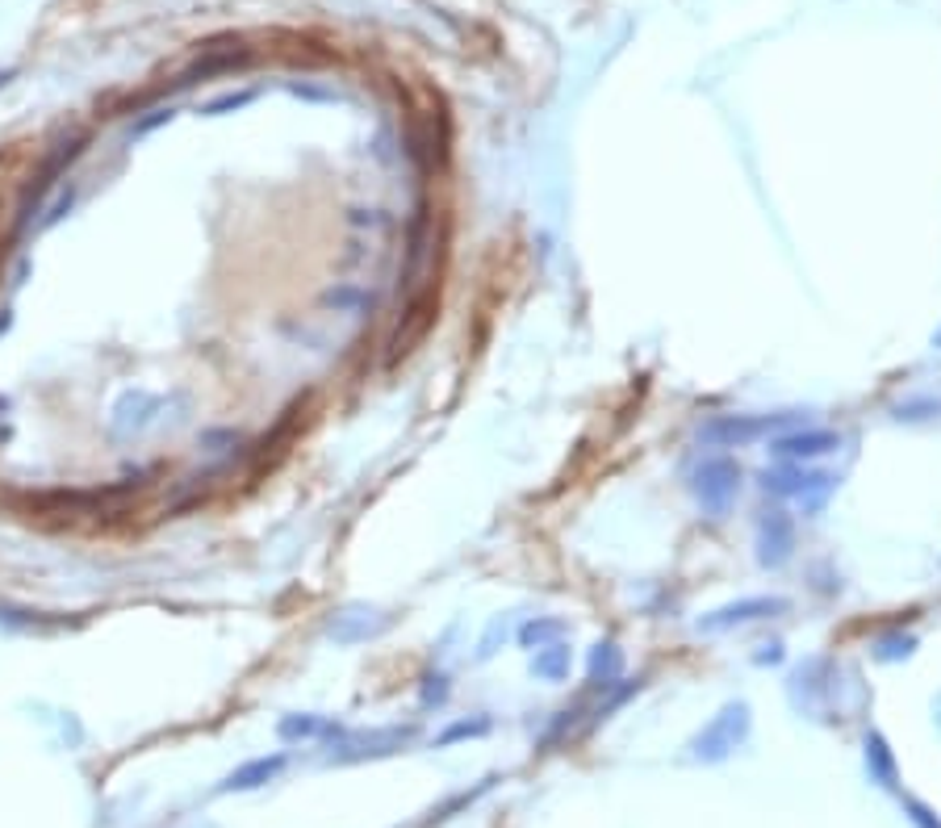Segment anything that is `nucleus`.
<instances>
[{
  "label": "nucleus",
  "instance_id": "393cba45",
  "mask_svg": "<svg viewBox=\"0 0 941 828\" xmlns=\"http://www.w3.org/2000/svg\"><path fill=\"white\" fill-rule=\"evenodd\" d=\"M13 76H17L13 67H0V88H9V84H13Z\"/></svg>",
  "mask_w": 941,
  "mask_h": 828
},
{
  "label": "nucleus",
  "instance_id": "f3484780",
  "mask_svg": "<svg viewBox=\"0 0 941 828\" xmlns=\"http://www.w3.org/2000/svg\"><path fill=\"white\" fill-rule=\"evenodd\" d=\"M76 197H81V188H76V181L67 188H59V197H54L51 206H47V214L38 218V231H51V226H59L63 218L76 210Z\"/></svg>",
  "mask_w": 941,
  "mask_h": 828
},
{
  "label": "nucleus",
  "instance_id": "f03ea898",
  "mask_svg": "<svg viewBox=\"0 0 941 828\" xmlns=\"http://www.w3.org/2000/svg\"><path fill=\"white\" fill-rule=\"evenodd\" d=\"M762 494H770V498H791V503H800L804 515H820L825 503L837 494V485L841 478L837 473H825V469H812V465H791V460H779L775 469H766L762 478Z\"/></svg>",
  "mask_w": 941,
  "mask_h": 828
},
{
  "label": "nucleus",
  "instance_id": "39448f33",
  "mask_svg": "<svg viewBox=\"0 0 941 828\" xmlns=\"http://www.w3.org/2000/svg\"><path fill=\"white\" fill-rule=\"evenodd\" d=\"M168 410V398L163 394H151V390H126L117 394V401L109 406V431L113 440H138L156 428Z\"/></svg>",
  "mask_w": 941,
  "mask_h": 828
},
{
  "label": "nucleus",
  "instance_id": "423d86ee",
  "mask_svg": "<svg viewBox=\"0 0 941 828\" xmlns=\"http://www.w3.org/2000/svg\"><path fill=\"white\" fill-rule=\"evenodd\" d=\"M745 737H750V703L736 699V703H725V707L711 716V724L695 737L691 749H695V757H703V762H720V757H728Z\"/></svg>",
  "mask_w": 941,
  "mask_h": 828
},
{
  "label": "nucleus",
  "instance_id": "412c9836",
  "mask_svg": "<svg viewBox=\"0 0 941 828\" xmlns=\"http://www.w3.org/2000/svg\"><path fill=\"white\" fill-rule=\"evenodd\" d=\"M866 766H875L883 778H891V753L883 745V737H875V732L866 737Z\"/></svg>",
  "mask_w": 941,
  "mask_h": 828
},
{
  "label": "nucleus",
  "instance_id": "2eb2a0df",
  "mask_svg": "<svg viewBox=\"0 0 941 828\" xmlns=\"http://www.w3.org/2000/svg\"><path fill=\"white\" fill-rule=\"evenodd\" d=\"M565 632H569L565 619H557V615L548 619V615H544V619H528V623H519V644L536 653V648H544V644L565 641Z\"/></svg>",
  "mask_w": 941,
  "mask_h": 828
},
{
  "label": "nucleus",
  "instance_id": "aec40b11",
  "mask_svg": "<svg viewBox=\"0 0 941 828\" xmlns=\"http://www.w3.org/2000/svg\"><path fill=\"white\" fill-rule=\"evenodd\" d=\"M507 632H511V619L507 615H498V619H490V628H485V637L478 641V657H490L498 641H507Z\"/></svg>",
  "mask_w": 941,
  "mask_h": 828
},
{
  "label": "nucleus",
  "instance_id": "b1692460",
  "mask_svg": "<svg viewBox=\"0 0 941 828\" xmlns=\"http://www.w3.org/2000/svg\"><path fill=\"white\" fill-rule=\"evenodd\" d=\"M753 662H757V666H779V662H782V641L762 644V653H753Z\"/></svg>",
  "mask_w": 941,
  "mask_h": 828
},
{
  "label": "nucleus",
  "instance_id": "f257e3e1",
  "mask_svg": "<svg viewBox=\"0 0 941 828\" xmlns=\"http://www.w3.org/2000/svg\"><path fill=\"white\" fill-rule=\"evenodd\" d=\"M741 485H745V469L741 460L728 453H711L695 460V469L686 473V490L691 498L699 503V510L707 519H725L728 510L736 507L741 498Z\"/></svg>",
  "mask_w": 941,
  "mask_h": 828
},
{
  "label": "nucleus",
  "instance_id": "0eeeda50",
  "mask_svg": "<svg viewBox=\"0 0 941 828\" xmlns=\"http://www.w3.org/2000/svg\"><path fill=\"white\" fill-rule=\"evenodd\" d=\"M753 548H757L762 569H782L795 557V519L782 507H766L757 515V528H753Z\"/></svg>",
  "mask_w": 941,
  "mask_h": 828
},
{
  "label": "nucleus",
  "instance_id": "4468645a",
  "mask_svg": "<svg viewBox=\"0 0 941 828\" xmlns=\"http://www.w3.org/2000/svg\"><path fill=\"white\" fill-rule=\"evenodd\" d=\"M569 669H573V653H569L565 641L544 644V648H536V657H532V673H536L540 682H561V678H569Z\"/></svg>",
  "mask_w": 941,
  "mask_h": 828
},
{
  "label": "nucleus",
  "instance_id": "1a4fd4ad",
  "mask_svg": "<svg viewBox=\"0 0 941 828\" xmlns=\"http://www.w3.org/2000/svg\"><path fill=\"white\" fill-rule=\"evenodd\" d=\"M837 448H841V431L829 428H795L770 440V456L775 460H791V465H812V460L837 453Z\"/></svg>",
  "mask_w": 941,
  "mask_h": 828
},
{
  "label": "nucleus",
  "instance_id": "6ab92c4d",
  "mask_svg": "<svg viewBox=\"0 0 941 828\" xmlns=\"http://www.w3.org/2000/svg\"><path fill=\"white\" fill-rule=\"evenodd\" d=\"M172 118H176V106H156V109H147L143 118H135V122H131V143H135V138H147V134H151V131H160V126H168Z\"/></svg>",
  "mask_w": 941,
  "mask_h": 828
},
{
  "label": "nucleus",
  "instance_id": "ddd939ff",
  "mask_svg": "<svg viewBox=\"0 0 941 828\" xmlns=\"http://www.w3.org/2000/svg\"><path fill=\"white\" fill-rule=\"evenodd\" d=\"M586 669H591V682L594 687H616L619 673H623V648L616 641H598L591 648V657H586Z\"/></svg>",
  "mask_w": 941,
  "mask_h": 828
},
{
  "label": "nucleus",
  "instance_id": "6e6552de",
  "mask_svg": "<svg viewBox=\"0 0 941 828\" xmlns=\"http://www.w3.org/2000/svg\"><path fill=\"white\" fill-rule=\"evenodd\" d=\"M389 628H394V615L381 611V607H369V603H348V607L331 611V619H326V637L335 644L381 641Z\"/></svg>",
  "mask_w": 941,
  "mask_h": 828
},
{
  "label": "nucleus",
  "instance_id": "4be33fe9",
  "mask_svg": "<svg viewBox=\"0 0 941 828\" xmlns=\"http://www.w3.org/2000/svg\"><path fill=\"white\" fill-rule=\"evenodd\" d=\"M423 707H431V703H444L448 699V673H423Z\"/></svg>",
  "mask_w": 941,
  "mask_h": 828
},
{
  "label": "nucleus",
  "instance_id": "5701e85b",
  "mask_svg": "<svg viewBox=\"0 0 941 828\" xmlns=\"http://www.w3.org/2000/svg\"><path fill=\"white\" fill-rule=\"evenodd\" d=\"M485 728H490V720H460L453 724L444 737H439V745H448V741H460V737H482Z\"/></svg>",
  "mask_w": 941,
  "mask_h": 828
},
{
  "label": "nucleus",
  "instance_id": "dca6fc26",
  "mask_svg": "<svg viewBox=\"0 0 941 828\" xmlns=\"http://www.w3.org/2000/svg\"><path fill=\"white\" fill-rule=\"evenodd\" d=\"M913 648L916 637H908V632H888V637H879V641L870 644L875 662H904V657H913Z\"/></svg>",
  "mask_w": 941,
  "mask_h": 828
},
{
  "label": "nucleus",
  "instance_id": "9d476101",
  "mask_svg": "<svg viewBox=\"0 0 941 828\" xmlns=\"http://www.w3.org/2000/svg\"><path fill=\"white\" fill-rule=\"evenodd\" d=\"M247 63H251V51H243V47H235V51H214V47H206V54H201L188 72H181L176 88H193V84H201V81H214L222 72H239Z\"/></svg>",
  "mask_w": 941,
  "mask_h": 828
},
{
  "label": "nucleus",
  "instance_id": "9b49d317",
  "mask_svg": "<svg viewBox=\"0 0 941 828\" xmlns=\"http://www.w3.org/2000/svg\"><path fill=\"white\" fill-rule=\"evenodd\" d=\"M285 770V753H272V757H256V762H247L239 770H231L226 782L218 787V791H256V787H264L272 778Z\"/></svg>",
  "mask_w": 941,
  "mask_h": 828
},
{
  "label": "nucleus",
  "instance_id": "f8f14e48",
  "mask_svg": "<svg viewBox=\"0 0 941 828\" xmlns=\"http://www.w3.org/2000/svg\"><path fill=\"white\" fill-rule=\"evenodd\" d=\"M339 737V724L326 720V716H314V712H297V716H285L276 724V737L281 741H319V737Z\"/></svg>",
  "mask_w": 941,
  "mask_h": 828
},
{
  "label": "nucleus",
  "instance_id": "7ed1b4c3",
  "mask_svg": "<svg viewBox=\"0 0 941 828\" xmlns=\"http://www.w3.org/2000/svg\"><path fill=\"white\" fill-rule=\"evenodd\" d=\"M795 410H775V415H716L699 428V440L711 448H750L757 440H775L782 428H795Z\"/></svg>",
  "mask_w": 941,
  "mask_h": 828
},
{
  "label": "nucleus",
  "instance_id": "a211bd4d",
  "mask_svg": "<svg viewBox=\"0 0 941 828\" xmlns=\"http://www.w3.org/2000/svg\"><path fill=\"white\" fill-rule=\"evenodd\" d=\"M251 101H256V88H239V92H222V97H214V101H206L201 113H206V118H226V113L247 109Z\"/></svg>",
  "mask_w": 941,
  "mask_h": 828
},
{
  "label": "nucleus",
  "instance_id": "20e7f679",
  "mask_svg": "<svg viewBox=\"0 0 941 828\" xmlns=\"http://www.w3.org/2000/svg\"><path fill=\"white\" fill-rule=\"evenodd\" d=\"M791 611V598L782 594H750V598H736V603H725L716 611H707L695 619V632L703 637H720V632H732V628H750V623H762V619H779V615Z\"/></svg>",
  "mask_w": 941,
  "mask_h": 828
}]
</instances>
